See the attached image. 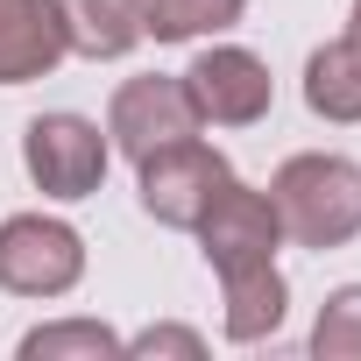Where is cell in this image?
Returning <instances> with one entry per match:
<instances>
[{"instance_id":"30bf717a","label":"cell","mask_w":361,"mask_h":361,"mask_svg":"<svg viewBox=\"0 0 361 361\" xmlns=\"http://www.w3.org/2000/svg\"><path fill=\"white\" fill-rule=\"evenodd\" d=\"M305 106L319 121H361V36L354 29L340 43L312 50V64H305Z\"/></svg>"},{"instance_id":"8fae6325","label":"cell","mask_w":361,"mask_h":361,"mask_svg":"<svg viewBox=\"0 0 361 361\" xmlns=\"http://www.w3.org/2000/svg\"><path fill=\"white\" fill-rule=\"evenodd\" d=\"M227 283V340H269L276 326H283V305H290V290H283V276H276V262H255V269H227L220 276Z\"/></svg>"},{"instance_id":"52a82bcc","label":"cell","mask_w":361,"mask_h":361,"mask_svg":"<svg viewBox=\"0 0 361 361\" xmlns=\"http://www.w3.org/2000/svg\"><path fill=\"white\" fill-rule=\"evenodd\" d=\"M106 135H114V149L121 156H156V149H170V142H185V135H199V106H192V92H185V78H128L121 92H114V114H106Z\"/></svg>"},{"instance_id":"8992f818","label":"cell","mask_w":361,"mask_h":361,"mask_svg":"<svg viewBox=\"0 0 361 361\" xmlns=\"http://www.w3.org/2000/svg\"><path fill=\"white\" fill-rule=\"evenodd\" d=\"M206 262L227 276V269H255V262H276V241H283V220L269 206V192H248L241 177H227L220 199L206 206V220L192 227Z\"/></svg>"},{"instance_id":"2e32d148","label":"cell","mask_w":361,"mask_h":361,"mask_svg":"<svg viewBox=\"0 0 361 361\" xmlns=\"http://www.w3.org/2000/svg\"><path fill=\"white\" fill-rule=\"evenodd\" d=\"M354 36H361V0H354Z\"/></svg>"},{"instance_id":"6da1fadb","label":"cell","mask_w":361,"mask_h":361,"mask_svg":"<svg viewBox=\"0 0 361 361\" xmlns=\"http://www.w3.org/2000/svg\"><path fill=\"white\" fill-rule=\"evenodd\" d=\"M269 206L298 248H347L361 234V170L347 156H290L269 185Z\"/></svg>"},{"instance_id":"5b68a950","label":"cell","mask_w":361,"mask_h":361,"mask_svg":"<svg viewBox=\"0 0 361 361\" xmlns=\"http://www.w3.org/2000/svg\"><path fill=\"white\" fill-rule=\"evenodd\" d=\"M185 92H192V106H199V128H206V121H213V128H255V121L269 114V99H276V78H269V64H262L255 50L220 43V50H199V57H192Z\"/></svg>"},{"instance_id":"277c9868","label":"cell","mask_w":361,"mask_h":361,"mask_svg":"<svg viewBox=\"0 0 361 361\" xmlns=\"http://www.w3.org/2000/svg\"><path fill=\"white\" fill-rule=\"evenodd\" d=\"M227 177H234L227 156L185 135V142L142 156V206H149V220H163V227H199Z\"/></svg>"},{"instance_id":"3957f363","label":"cell","mask_w":361,"mask_h":361,"mask_svg":"<svg viewBox=\"0 0 361 361\" xmlns=\"http://www.w3.org/2000/svg\"><path fill=\"white\" fill-rule=\"evenodd\" d=\"M22 163L43 199H92L106 177V135L85 114H36L22 135Z\"/></svg>"},{"instance_id":"5bb4252c","label":"cell","mask_w":361,"mask_h":361,"mask_svg":"<svg viewBox=\"0 0 361 361\" xmlns=\"http://www.w3.org/2000/svg\"><path fill=\"white\" fill-rule=\"evenodd\" d=\"M312 354L319 361H361V283L333 290L312 319Z\"/></svg>"},{"instance_id":"9a60e30c","label":"cell","mask_w":361,"mask_h":361,"mask_svg":"<svg viewBox=\"0 0 361 361\" xmlns=\"http://www.w3.org/2000/svg\"><path fill=\"white\" fill-rule=\"evenodd\" d=\"M128 354H206V340L185 333V326H149V333L128 340Z\"/></svg>"},{"instance_id":"4fadbf2b","label":"cell","mask_w":361,"mask_h":361,"mask_svg":"<svg viewBox=\"0 0 361 361\" xmlns=\"http://www.w3.org/2000/svg\"><path fill=\"white\" fill-rule=\"evenodd\" d=\"M64 354H92V361H106V354H128V340L106 333L99 319H64V326H36V333H22V361H64Z\"/></svg>"},{"instance_id":"7a4b0ae2","label":"cell","mask_w":361,"mask_h":361,"mask_svg":"<svg viewBox=\"0 0 361 361\" xmlns=\"http://www.w3.org/2000/svg\"><path fill=\"white\" fill-rule=\"evenodd\" d=\"M78 276H85L78 227L43 220V213L0 220V290H15V298H64Z\"/></svg>"},{"instance_id":"ba28073f","label":"cell","mask_w":361,"mask_h":361,"mask_svg":"<svg viewBox=\"0 0 361 361\" xmlns=\"http://www.w3.org/2000/svg\"><path fill=\"white\" fill-rule=\"evenodd\" d=\"M64 8L57 0H0V85H29L64 57Z\"/></svg>"},{"instance_id":"9c48e42d","label":"cell","mask_w":361,"mask_h":361,"mask_svg":"<svg viewBox=\"0 0 361 361\" xmlns=\"http://www.w3.org/2000/svg\"><path fill=\"white\" fill-rule=\"evenodd\" d=\"M57 8H64V43H71L78 57H92V64L128 57V50L149 36L142 0H57Z\"/></svg>"},{"instance_id":"7c38bea8","label":"cell","mask_w":361,"mask_h":361,"mask_svg":"<svg viewBox=\"0 0 361 361\" xmlns=\"http://www.w3.org/2000/svg\"><path fill=\"white\" fill-rule=\"evenodd\" d=\"M248 0H142V22L156 43H199V36H220L241 22Z\"/></svg>"}]
</instances>
